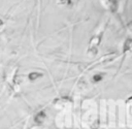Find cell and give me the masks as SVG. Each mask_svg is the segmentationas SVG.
<instances>
[{"label": "cell", "mask_w": 132, "mask_h": 129, "mask_svg": "<svg viewBox=\"0 0 132 129\" xmlns=\"http://www.w3.org/2000/svg\"><path fill=\"white\" fill-rule=\"evenodd\" d=\"M100 79H101V75H98V74H97V75H94V80H95V82H98V80H100Z\"/></svg>", "instance_id": "6da1fadb"}]
</instances>
